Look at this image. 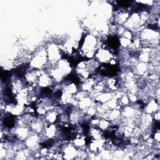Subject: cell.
Returning <instances> with one entry per match:
<instances>
[{
  "label": "cell",
  "mask_w": 160,
  "mask_h": 160,
  "mask_svg": "<svg viewBox=\"0 0 160 160\" xmlns=\"http://www.w3.org/2000/svg\"><path fill=\"white\" fill-rule=\"evenodd\" d=\"M94 57L99 63H109L114 58L111 51L103 46L96 50Z\"/></svg>",
  "instance_id": "obj_1"
}]
</instances>
